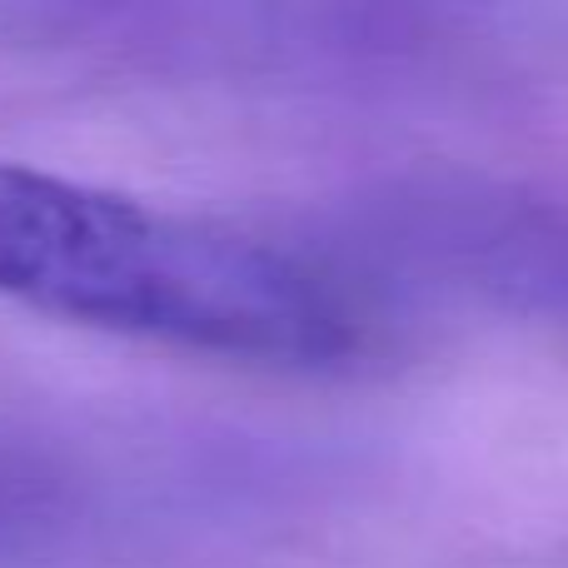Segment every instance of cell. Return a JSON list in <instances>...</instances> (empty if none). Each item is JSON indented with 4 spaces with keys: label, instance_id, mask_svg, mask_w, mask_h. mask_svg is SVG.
Here are the masks:
<instances>
[{
    "label": "cell",
    "instance_id": "obj_1",
    "mask_svg": "<svg viewBox=\"0 0 568 568\" xmlns=\"http://www.w3.org/2000/svg\"><path fill=\"white\" fill-rule=\"evenodd\" d=\"M0 300L45 320L260 369L354 359V300L265 240L0 160Z\"/></svg>",
    "mask_w": 568,
    "mask_h": 568
},
{
    "label": "cell",
    "instance_id": "obj_2",
    "mask_svg": "<svg viewBox=\"0 0 568 568\" xmlns=\"http://www.w3.org/2000/svg\"><path fill=\"white\" fill-rule=\"evenodd\" d=\"M419 250L464 290L529 314H568V200L449 195L419 205Z\"/></svg>",
    "mask_w": 568,
    "mask_h": 568
}]
</instances>
